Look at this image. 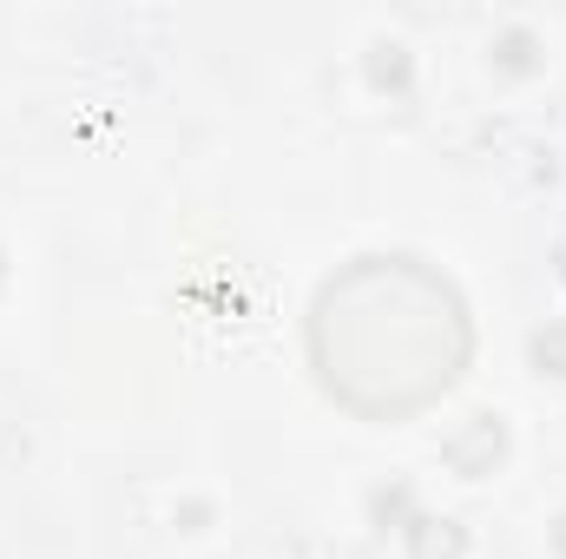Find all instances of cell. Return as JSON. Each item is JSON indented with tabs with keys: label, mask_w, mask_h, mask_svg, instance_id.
I'll list each match as a JSON object with an SVG mask.
<instances>
[{
	"label": "cell",
	"mask_w": 566,
	"mask_h": 559,
	"mask_svg": "<svg viewBox=\"0 0 566 559\" xmlns=\"http://www.w3.org/2000/svg\"><path fill=\"white\" fill-rule=\"evenodd\" d=\"M310 349L349 409L409 415L461 376L468 316L434 271L409 257H363L316 296Z\"/></svg>",
	"instance_id": "obj_1"
}]
</instances>
